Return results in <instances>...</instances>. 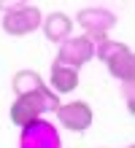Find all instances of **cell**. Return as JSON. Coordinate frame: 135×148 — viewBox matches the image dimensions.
<instances>
[{"instance_id":"6da1fadb","label":"cell","mask_w":135,"mask_h":148,"mask_svg":"<svg viewBox=\"0 0 135 148\" xmlns=\"http://www.w3.org/2000/svg\"><path fill=\"white\" fill-rule=\"evenodd\" d=\"M60 108V94H54L49 86L24 94V97H16L11 105V124H16L19 129L30 127L33 121H38L43 113H54Z\"/></svg>"},{"instance_id":"7c38bea8","label":"cell","mask_w":135,"mask_h":148,"mask_svg":"<svg viewBox=\"0 0 135 148\" xmlns=\"http://www.w3.org/2000/svg\"><path fill=\"white\" fill-rule=\"evenodd\" d=\"M127 148H132V145H127Z\"/></svg>"},{"instance_id":"8992f818","label":"cell","mask_w":135,"mask_h":148,"mask_svg":"<svg viewBox=\"0 0 135 148\" xmlns=\"http://www.w3.org/2000/svg\"><path fill=\"white\" fill-rule=\"evenodd\" d=\"M60 127L70 129V132H87L95 121V113L89 108V102L84 100H73V102H60V108L54 110Z\"/></svg>"},{"instance_id":"277c9868","label":"cell","mask_w":135,"mask_h":148,"mask_svg":"<svg viewBox=\"0 0 135 148\" xmlns=\"http://www.w3.org/2000/svg\"><path fill=\"white\" fill-rule=\"evenodd\" d=\"M41 22H43V11L38 5H24V8H16V11H8L3 14V32L6 35H14V38H24L30 32L41 30Z\"/></svg>"},{"instance_id":"ba28073f","label":"cell","mask_w":135,"mask_h":148,"mask_svg":"<svg viewBox=\"0 0 135 148\" xmlns=\"http://www.w3.org/2000/svg\"><path fill=\"white\" fill-rule=\"evenodd\" d=\"M41 30H43V35H46V40L60 46L62 40H68L73 35V19H70L68 14H62V11H51L49 16H43Z\"/></svg>"},{"instance_id":"52a82bcc","label":"cell","mask_w":135,"mask_h":148,"mask_svg":"<svg viewBox=\"0 0 135 148\" xmlns=\"http://www.w3.org/2000/svg\"><path fill=\"white\" fill-rule=\"evenodd\" d=\"M19 148H62V140H60V132H57V127L51 121L38 119L30 127L22 129Z\"/></svg>"},{"instance_id":"7a4b0ae2","label":"cell","mask_w":135,"mask_h":148,"mask_svg":"<svg viewBox=\"0 0 135 148\" xmlns=\"http://www.w3.org/2000/svg\"><path fill=\"white\" fill-rule=\"evenodd\" d=\"M95 57L103 59L108 73L114 78H119L124 84H132V75H135V57H132V49L127 43H116V40H103L95 46Z\"/></svg>"},{"instance_id":"9c48e42d","label":"cell","mask_w":135,"mask_h":148,"mask_svg":"<svg viewBox=\"0 0 135 148\" xmlns=\"http://www.w3.org/2000/svg\"><path fill=\"white\" fill-rule=\"evenodd\" d=\"M49 86H51V92H57V94H70V92H76V86H78V70L51 62Z\"/></svg>"},{"instance_id":"8fae6325","label":"cell","mask_w":135,"mask_h":148,"mask_svg":"<svg viewBox=\"0 0 135 148\" xmlns=\"http://www.w3.org/2000/svg\"><path fill=\"white\" fill-rule=\"evenodd\" d=\"M33 0H0V14H8V11H16V8H24L30 5Z\"/></svg>"},{"instance_id":"5b68a950","label":"cell","mask_w":135,"mask_h":148,"mask_svg":"<svg viewBox=\"0 0 135 148\" xmlns=\"http://www.w3.org/2000/svg\"><path fill=\"white\" fill-rule=\"evenodd\" d=\"M92 57H95V43L87 35H70L68 40L60 43V51H57V57H54V62L78 70V67H84Z\"/></svg>"},{"instance_id":"30bf717a","label":"cell","mask_w":135,"mask_h":148,"mask_svg":"<svg viewBox=\"0 0 135 148\" xmlns=\"http://www.w3.org/2000/svg\"><path fill=\"white\" fill-rule=\"evenodd\" d=\"M11 86H14V94L16 97H24V94H33V92H38V89H43V78L35 73V70H19L14 75V81H11Z\"/></svg>"},{"instance_id":"3957f363","label":"cell","mask_w":135,"mask_h":148,"mask_svg":"<svg viewBox=\"0 0 135 148\" xmlns=\"http://www.w3.org/2000/svg\"><path fill=\"white\" fill-rule=\"evenodd\" d=\"M76 22L81 24L84 35L97 46V43L108 40V30H114L116 16L108 11V8H81L76 14Z\"/></svg>"}]
</instances>
